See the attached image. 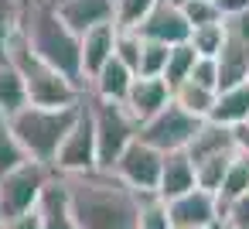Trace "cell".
<instances>
[{
    "mask_svg": "<svg viewBox=\"0 0 249 229\" xmlns=\"http://www.w3.org/2000/svg\"><path fill=\"white\" fill-rule=\"evenodd\" d=\"M140 35L147 41H160V45L174 48V45H184L191 38V24H188V18H184L178 0H160V4L154 7V14L143 21Z\"/></svg>",
    "mask_w": 249,
    "mask_h": 229,
    "instance_id": "11",
    "label": "cell"
},
{
    "mask_svg": "<svg viewBox=\"0 0 249 229\" xmlns=\"http://www.w3.org/2000/svg\"><path fill=\"white\" fill-rule=\"evenodd\" d=\"M140 229H174L171 222V205L150 191V195H140Z\"/></svg>",
    "mask_w": 249,
    "mask_h": 229,
    "instance_id": "28",
    "label": "cell"
},
{
    "mask_svg": "<svg viewBox=\"0 0 249 229\" xmlns=\"http://www.w3.org/2000/svg\"><path fill=\"white\" fill-rule=\"evenodd\" d=\"M38 212H41V229H79V222L72 215V205H69V191H65L58 174L52 178Z\"/></svg>",
    "mask_w": 249,
    "mask_h": 229,
    "instance_id": "19",
    "label": "cell"
},
{
    "mask_svg": "<svg viewBox=\"0 0 249 229\" xmlns=\"http://www.w3.org/2000/svg\"><path fill=\"white\" fill-rule=\"evenodd\" d=\"M116 35H120L116 21H113V24H99V28H92V31L82 35V72H86V89H89V82L116 58Z\"/></svg>",
    "mask_w": 249,
    "mask_h": 229,
    "instance_id": "14",
    "label": "cell"
},
{
    "mask_svg": "<svg viewBox=\"0 0 249 229\" xmlns=\"http://www.w3.org/2000/svg\"><path fill=\"white\" fill-rule=\"evenodd\" d=\"M28 161H31V157H28V151H24L21 137L14 134L11 116L0 113V178L11 174V171H18V168H21V164H28Z\"/></svg>",
    "mask_w": 249,
    "mask_h": 229,
    "instance_id": "22",
    "label": "cell"
},
{
    "mask_svg": "<svg viewBox=\"0 0 249 229\" xmlns=\"http://www.w3.org/2000/svg\"><path fill=\"white\" fill-rule=\"evenodd\" d=\"M195 62H198V52H195L188 41H184V45H174V48H171V58H167V72H164L167 86H171V89H178L181 82H188V79H191Z\"/></svg>",
    "mask_w": 249,
    "mask_h": 229,
    "instance_id": "27",
    "label": "cell"
},
{
    "mask_svg": "<svg viewBox=\"0 0 249 229\" xmlns=\"http://www.w3.org/2000/svg\"><path fill=\"white\" fill-rule=\"evenodd\" d=\"M215 96H218V93H212V89H205V86H198V82H191V79L174 89V103H178L181 110H188L191 116H198V120H208V116H212Z\"/></svg>",
    "mask_w": 249,
    "mask_h": 229,
    "instance_id": "23",
    "label": "cell"
},
{
    "mask_svg": "<svg viewBox=\"0 0 249 229\" xmlns=\"http://www.w3.org/2000/svg\"><path fill=\"white\" fill-rule=\"evenodd\" d=\"M249 191V157H232V164H229V174H225V181H222V191L215 195L218 198V205L225 209L229 202H235L239 195H246Z\"/></svg>",
    "mask_w": 249,
    "mask_h": 229,
    "instance_id": "24",
    "label": "cell"
},
{
    "mask_svg": "<svg viewBox=\"0 0 249 229\" xmlns=\"http://www.w3.org/2000/svg\"><path fill=\"white\" fill-rule=\"evenodd\" d=\"M0 229H41V212H28V215H18V219H7L0 222Z\"/></svg>",
    "mask_w": 249,
    "mask_h": 229,
    "instance_id": "37",
    "label": "cell"
},
{
    "mask_svg": "<svg viewBox=\"0 0 249 229\" xmlns=\"http://www.w3.org/2000/svg\"><path fill=\"white\" fill-rule=\"evenodd\" d=\"M160 171H164V154H160L157 147L143 144L140 137L126 147V154H123V157L116 161V168H113V174H116L126 188H133L137 195L157 191V188H160Z\"/></svg>",
    "mask_w": 249,
    "mask_h": 229,
    "instance_id": "9",
    "label": "cell"
},
{
    "mask_svg": "<svg viewBox=\"0 0 249 229\" xmlns=\"http://www.w3.org/2000/svg\"><path fill=\"white\" fill-rule=\"evenodd\" d=\"M201 123H205V120H198V116H191L188 110H181L178 103H171L167 110H160L154 120H147V123L140 127V140L150 144V147H157L160 154L188 151L191 140H195V134L201 130Z\"/></svg>",
    "mask_w": 249,
    "mask_h": 229,
    "instance_id": "8",
    "label": "cell"
},
{
    "mask_svg": "<svg viewBox=\"0 0 249 229\" xmlns=\"http://www.w3.org/2000/svg\"><path fill=\"white\" fill-rule=\"evenodd\" d=\"M52 178H55V171L48 164H38V161H28L18 171L4 174L0 178V222L35 212L41 205Z\"/></svg>",
    "mask_w": 249,
    "mask_h": 229,
    "instance_id": "6",
    "label": "cell"
},
{
    "mask_svg": "<svg viewBox=\"0 0 249 229\" xmlns=\"http://www.w3.org/2000/svg\"><path fill=\"white\" fill-rule=\"evenodd\" d=\"M218 82H222L218 93L249 82V41L232 38L229 31H225V48L218 55Z\"/></svg>",
    "mask_w": 249,
    "mask_h": 229,
    "instance_id": "17",
    "label": "cell"
},
{
    "mask_svg": "<svg viewBox=\"0 0 249 229\" xmlns=\"http://www.w3.org/2000/svg\"><path fill=\"white\" fill-rule=\"evenodd\" d=\"M4 58L21 72L24 86H28V99L31 106H45V110H65V106H79L86 99V89L75 86L69 76H62L55 65H48L21 31H14V38L4 48Z\"/></svg>",
    "mask_w": 249,
    "mask_h": 229,
    "instance_id": "3",
    "label": "cell"
},
{
    "mask_svg": "<svg viewBox=\"0 0 249 229\" xmlns=\"http://www.w3.org/2000/svg\"><path fill=\"white\" fill-rule=\"evenodd\" d=\"M232 134H235V154H239V157H249V123L235 127Z\"/></svg>",
    "mask_w": 249,
    "mask_h": 229,
    "instance_id": "39",
    "label": "cell"
},
{
    "mask_svg": "<svg viewBox=\"0 0 249 229\" xmlns=\"http://www.w3.org/2000/svg\"><path fill=\"white\" fill-rule=\"evenodd\" d=\"M24 106H31V99H28V86H24L21 72L7 58H0V113L14 116Z\"/></svg>",
    "mask_w": 249,
    "mask_h": 229,
    "instance_id": "21",
    "label": "cell"
},
{
    "mask_svg": "<svg viewBox=\"0 0 249 229\" xmlns=\"http://www.w3.org/2000/svg\"><path fill=\"white\" fill-rule=\"evenodd\" d=\"M79 113H82V103H79V106H65V110L24 106L21 113L11 116V127H14V134L21 137L28 157L52 168L55 157H58V151H62V144H65V137L72 134Z\"/></svg>",
    "mask_w": 249,
    "mask_h": 229,
    "instance_id": "4",
    "label": "cell"
},
{
    "mask_svg": "<svg viewBox=\"0 0 249 229\" xmlns=\"http://www.w3.org/2000/svg\"><path fill=\"white\" fill-rule=\"evenodd\" d=\"M174 103V89L167 86V79H147V76H137L133 79V89H130V96H126V110H130V116L143 127L147 120H154L160 110H167Z\"/></svg>",
    "mask_w": 249,
    "mask_h": 229,
    "instance_id": "12",
    "label": "cell"
},
{
    "mask_svg": "<svg viewBox=\"0 0 249 229\" xmlns=\"http://www.w3.org/2000/svg\"><path fill=\"white\" fill-rule=\"evenodd\" d=\"M222 226H232V229H249V191L239 195L235 202H229L222 209Z\"/></svg>",
    "mask_w": 249,
    "mask_h": 229,
    "instance_id": "34",
    "label": "cell"
},
{
    "mask_svg": "<svg viewBox=\"0 0 249 229\" xmlns=\"http://www.w3.org/2000/svg\"><path fill=\"white\" fill-rule=\"evenodd\" d=\"M191 82H198V86L218 93V86H222V82H218V58H198L195 69H191Z\"/></svg>",
    "mask_w": 249,
    "mask_h": 229,
    "instance_id": "35",
    "label": "cell"
},
{
    "mask_svg": "<svg viewBox=\"0 0 249 229\" xmlns=\"http://www.w3.org/2000/svg\"><path fill=\"white\" fill-rule=\"evenodd\" d=\"M167 205H171L174 229H218L222 226V205L205 188H195V191H188Z\"/></svg>",
    "mask_w": 249,
    "mask_h": 229,
    "instance_id": "10",
    "label": "cell"
},
{
    "mask_svg": "<svg viewBox=\"0 0 249 229\" xmlns=\"http://www.w3.org/2000/svg\"><path fill=\"white\" fill-rule=\"evenodd\" d=\"M232 157H235V154H218V157H205V161H198V164H195L198 188H205V191L218 195V191H222V181H225V174H229Z\"/></svg>",
    "mask_w": 249,
    "mask_h": 229,
    "instance_id": "25",
    "label": "cell"
},
{
    "mask_svg": "<svg viewBox=\"0 0 249 229\" xmlns=\"http://www.w3.org/2000/svg\"><path fill=\"white\" fill-rule=\"evenodd\" d=\"M133 79H137V72H133L126 62L113 58V62L89 82L86 96H96V99H106V103H126V96H130V89H133Z\"/></svg>",
    "mask_w": 249,
    "mask_h": 229,
    "instance_id": "16",
    "label": "cell"
},
{
    "mask_svg": "<svg viewBox=\"0 0 249 229\" xmlns=\"http://www.w3.org/2000/svg\"><path fill=\"white\" fill-rule=\"evenodd\" d=\"M18 31L28 38V45L55 65L62 76H69L75 86L86 89V72H82V38L62 21L55 0H21V21Z\"/></svg>",
    "mask_w": 249,
    "mask_h": 229,
    "instance_id": "2",
    "label": "cell"
},
{
    "mask_svg": "<svg viewBox=\"0 0 249 229\" xmlns=\"http://www.w3.org/2000/svg\"><path fill=\"white\" fill-rule=\"evenodd\" d=\"M96 123V147H99V171H113L116 161L126 154V147L140 137V123L130 116L123 103H106L96 96H86Z\"/></svg>",
    "mask_w": 249,
    "mask_h": 229,
    "instance_id": "5",
    "label": "cell"
},
{
    "mask_svg": "<svg viewBox=\"0 0 249 229\" xmlns=\"http://www.w3.org/2000/svg\"><path fill=\"white\" fill-rule=\"evenodd\" d=\"M62 178V174H58ZM79 229H140V195L113 171L62 178Z\"/></svg>",
    "mask_w": 249,
    "mask_h": 229,
    "instance_id": "1",
    "label": "cell"
},
{
    "mask_svg": "<svg viewBox=\"0 0 249 229\" xmlns=\"http://www.w3.org/2000/svg\"><path fill=\"white\" fill-rule=\"evenodd\" d=\"M143 45H147V38H143L140 31H126V28H120V35H116V58L126 62V65L137 72V69H140Z\"/></svg>",
    "mask_w": 249,
    "mask_h": 229,
    "instance_id": "31",
    "label": "cell"
},
{
    "mask_svg": "<svg viewBox=\"0 0 249 229\" xmlns=\"http://www.w3.org/2000/svg\"><path fill=\"white\" fill-rule=\"evenodd\" d=\"M157 4H160V0H116V28L140 31Z\"/></svg>",
    "mask_w": 249,
    "mask_h": 229,
    "instance_id": "29",
    "label": "cell"
},
{
    "mask_svg": "<svg viewBox=\"0 0 249 229\" xmlns=\"http://www.w3.org/2000/svg\"><path fill=\"white\" fill-rule=\"evenodd\" d=\"M167 58H171V45L147 41V45H143V55H140V69H137V76L164 79V72H167Z\"/></svg>",
    "mask_w": 249,
    "mask_h": 229,
    "instance_id": "30",
    "label": "cell"
},
{
    "mask_svg": "<svg viewBox=\"0 0 249 229\" xmlns=\"http://www.w3.org/2000/svg\"><path fill=\"white\" fill-rule=\"evenodd\" d=\"M225 31H229L232 38L249 41V11H242V14H235V18H225Z\"/></svg>",
    "mask_w": 249,
    "mask_h": 229,
    "instance_id": "36",
    "label": "cell"
},
{
    "mask_svg": "<svg viewBox=\"0 0 249 229\" xmlns=\"http://www.w3.org/2000/svg\"><path fill=\"white\" fill-rule=\"evenodd\" d=\"M18 21H21V0H0V58L18 31Z\"/></svg>",
    "mask_w": 249,
    "mask_h": 229,
    "instance_id": "33",
    "label": "cell"
},
{
    "mask_svg": "<svg viewBox=\"0 0 249 229\" xmlns=\"http://www.w3.org/2000/svg\"><path fill=\"white\" fill-rule=\"evenodd\" d=\"M198 188V174H195V161L188 157V151H174V154H164V171H160V188L157 195L164 202H174L188 191Z\"/></svg>",
    "mask_w": 249,
    "mask_h": 229,
    "instance_id": "15",
    "label": "cell"
},
{
    "mask_svg": "<svg viewBox=\"0 0 249 229\" xmlns=\"http://www.w3.org/2000/svg\"><path fill=\"white\" fill-rule=\"evenodd\" d=\"M181 11H184L191 31H195V28H205V24H222V21H225L215 0H191V4H181Z\"/></svg>",
    "mask_w": 249,
    "mask_h": 229,
    "instance_id": "32",
    "label": "cell"
},
{
    "mask_svg": "<svg viewBox=\"0 0 249 229\" xmlns=\"http://www.w3.org/2000/svg\"><path fill=\"white\" fill-rule=\"evenodd\" d=\"M55 174L62 178H72V174H89V171H99V147H96V123H92V110L89 103L82 99V113L72 127V134L65 137L55 164H52Z\"/></svg>",
    "mask_w": 249,
    "mask_h": 229,
    "instance_id": "7",
    "label": "cell"
},
{
    "mask_svg": "<svg viewBox=\"0 0 249 229\" xmlns=\"http://www.w3.org/2000/svg\"><path fill=\"white\" fill-rule=\"evenodd\" d=\"M188 45L198 52V58H218L222 48H225V21L222 24H205V28H195Z\"/></svg>",
    "mask_w": 249,
    "mask_h": 229,
    "instance_id": "26",
    "label": "cell"
},
{
    "mask_svg": "<svg viewBox=\"0 0 249 229\" xmlns=\"http://www.w3.org/2000/svg\"><path fill=\"white\" fill-rule=\"evenodd\" d=\"M55 7H58L62 21L79 38L92 28H99V24L116 21V0H55Z\"/></svg>",
    "mask_w": 249,
    "mask_h": 229,
    "instance_id": "13",
    "label": "cell"
},
{
    "mask_svg": "<svg viewBox=\"0 0 249 229\" xmlns=\"http://www.w3.org/2000/svg\"><path fill=\"white\" fill-rule=\"evenodd\" d=\"M218 229H232V226H218Z\"/></svg>",
    "mask_w": 249,
    "mask_h": 229,
    "instance_id": "41",
    "label": "cell"
},
{
    "mask_svg": "<svg viewBox=\"0 0 249 229\" xmlns=\"http://www.w3.org/2000/svg\"><path fill=\"white\" fill-rule=\"evenodd\" d=\"M208 120L218 123V127H229V130L249 123V82L232 86V89H222L215 96V106H212V116Z\"/></svg>",
    "mask_w": 249,
    "mask_h": 229,
    "instance_id": "18",
    "label": "cell"
},
{
    "mask_svg": "<svg viewBox=\"0 0 249 229\" xmlns=\"http://www.w3.org/2000/svg\"><path fill=\"white\" fill-rule=\"evenodd\" d=\"M218 154H235V134L229 127H218L212 120L201 123V130L195 134L191 147H188V157L198 164L205 157H218Z\"/></svg>",
    "mask_w": 249,
    "mask_h": 229,
    "instance_id": "20",
    "label": "cell"
},
{
    "mask_svg": "<svg viewBox=\"0 0 249 229\" xmlns=\"http://www.w3.org/2000/svg\"><path fill=\"white\" fill-rule=\"evenodd\" d=\"M178 4H191V0H178Z\"/></svg>",
    "mask_w": 249,
    "mask_h": 229,
    "instance_id": "40",
    "label": "cell"
},
{
    "mask_svg": "<svg viewBox=\"0 0 249 229\" xmlns=\"http://www.w3.org/2000/svg\"><path fill=\"white\" fill-rule=\"evenodd\" d=\"M215 4H218L222 18H235V14L249 11V0H215Z\"/></svg>",
    "mask_w": 249,
    "mask_h": 229,
    "instance_id": "38",
    "label": "cell"
}]
</instances>
